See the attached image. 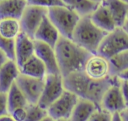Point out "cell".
I'll list each match as a JSON object with an SVG mask.
<instances>
[{"label": "cell", "mask_w": 128, "mask_h": 121, "mask_svg": "<svg viewBox=\"0 0 128 121\" xmlns=\"http://www.w3.org/2000/svg\"><path fill=\"white\" fill-rule=\"evenodd\" d=\"M65 89L73 92L79 98L93 102L97 108H101L102 98L107 89L120 81L117 75H110L105 79L96 80L90 78L84 71L71 73L63 77Z\"/></svg>", "instance_id": "6da1fadb"}, {"label": "cell", "mask_w": 128, "mask_h": 121, "mask_svg": "<svg viewBox=\"0 0 128 121\" xmlns=\"http://www.w3.org/2000/svg\"><path fill=\"white\" fill-rule=\"evenodd\" d=\"M60 74L65 77L71 73L83 71L85 64L92 55L72 39L61 36L54 47Z\"/></svg>", "instance_id": "7a4b0ae2"}, {"label": "cell", "mask_w": 128, "mask_h": 121, "mask_svg": "<svg viewBox=\"0 0 128 121\" xmlns=\"http://www.w3.org/2000/svg\"><path fill=\"white\" fill-rule=\"evenodd\" d=\"M107 35V32L96 26L90 15L81 16L72 36V40L91 54H97V50Z\"/></svg>", "instance_id": "3957f363"}, {"label": "cell", "mask_w": 128, "mask_h": 121, "mask_svg": "<svg viewBox=\"0 0 128 121\" xmlns=\"http://www.w3.org/2000/svg\"><path fill=\"white\" fill-rule=\"evenodd\" d=\"M48 18L59 31L60 35L72 39L74 30L81 15L67 6H56L48 9Z\"/></svg>", "instance_id": "277c9868"}, {"label": "cell", "mask_w": 128, "mask_h": 121, "mask_svg": "<svg viewBox=\"0 0 128 121\" xmlns=\"http://www.w3.org/2000/svg\"><path fill=\"white\" fill-rule=\"evenodd\" d=\"M126 50H128V34L122 27H116L104 37L97 54L109 59Z\"/></svg>", "instance_id": "5b68a950"}, {"label": "cell", "mask_w": 128, "mask_h": 121, "mask_svg": "<svg viewBox=\"0 0 128 121\" xmlns=\"http://www.w3.org/2000/svg\"><path fill=\"white\" fill-rule=\"evenodd\" d=\"M65 86L61 74H47L44 78V88L38 104L47 109L64 92Z\"/></svg>", "instance_id": "8992f818"}, {"label": "cell", "mask_w": 128, "mask_h": 121, "mask_svg": "<svg viewBox=\"0 0 128 121\" xmlns=\"http://www.w3.org/2000/svg\"><path fill=\"white\" fill-rule=\"evenodd\" d=\"M79 97L73 92L65 89L61 96L48 108V114L54 119H69Z\"/></svg>", "instance_id": "52a82bcc"}, {"label": "cell", "mask_w": 128, "mask_h": 121, "mask_svg": "<svg viewBox=\"0 0 128 121\" xmlns=\"http://www.w3.org/2000/svg\"><path fill=\"white\" fill-rule=\"evenodd\" d=\"M48 9L35 6V5H27L20 20L21 31L34 39V34L41 24L44 17L47 15Z\"/></svg>", "instance_id": "ba28073f"}, {"label": "cell", "mask_w": 128, "mask_h": 121, "mask_svg": "<svg viewBox=\"0 0 128 121\" xmlns=\"http://www.w3.org/2000/svg\"><path fill=\"white\" fill-rule=\"evenodd\" d=\"M16 84L25 95L28 103H38L44 88V79L30 77L20 73L16 79Z\"/></svg>", "instance_id": "9c48e42d"}, {"label": "cell", "mask_w": 128, "mask_h": 121, "mask_svg": "<svg viewBox=\"0 0 128 121\" xmlns=\"http://www.w3.org/2000/svg\"><path fill=\"white\" fill-rule=\"evenodd\" d=\"M90 78L102 80L111 75L109 59L99 54H92L87 60L84 70Z\"/></svg>", "instance_id": "30bf717a"}, {"label": "cell", "mask_w": 128, "mask_h": 121, "mask_svg": "<svg viewBox=\"0 0 128 121\" xmlns=\"http://www.w3.org/2000/svg\"><path fill=\"white\" fill-rule=\"evenodd\" d=\"M121 79L119 82L111 85L107 91L105 92L102 102H101V108L109 111L110 113H120L122 110L126 108L125 101L122 95V91L120 88Z\"/></svg>", "instance_id": "8fae6325"}, {"label": "cell", "mask_w": 128, "mask_h": 121, "mask_svg": "<svg viewBox=\"0 0 128 121\" xmlns=\"http://www.w3.org/2000/svg\"><path fill=\"white\" fill-rule=\"evenodd\" d=\"M34 41H35V55L45 65L47 74H60L54 47L38 40H34Z\"/></svg>", "instance_id": "7c38bea8"}, {"label": "cell", "mask_w": 128, "mask_h": 121, "mask_svg": "<svg viewBox=\"0 0 128 121\" xmlns=\"http://www.w3.org/2000/svg\"><path fill=\"white\" fill-rule=\"evenodd\" d=\"M35 54V41L33 38L20 32L15 39V61L18 66H21L27 59Z\"/></svg>", "instance_id": "4fadbf2b"}, {"label": "cell", "mask_w": 128, "mask_h": 121, "mask_svg": "<svg viewBox=\"0 0 128 121\" xmlns=\"http://www.w3.org/2000/svg\"><path fill=\"white\" fill-rule=\"evenodd\" d=\"M61 37L59 31L54 26V24L50 21L48 16L46 15L42 20L41 24L37 28L34 34V40H38L44 42L52 47H55L59 38Z\"/></svg>", "instance_id": "5bb4252c"}, {"label": "cell", "mask_w": 128, "mask_h": 121, "mask_svg": "<svg viewBox=\"0 0 128 121\" xmlns=\"http://www.w3.org/2000/svg\"><path fill=\"white\" fill-rule=\"evenodd\" d=\"M19 74L20 70L16 61L8 59L0 67V91L8 92L10 87L16 82Z\"/></svg>", "instance_id": "9a60e30c"}, {"label": "cell", "mask_w": 128, "mask_h": 121, "mask_svg": "<svg viewBox=\"0 0 128 121\" xmlns=\"http://www.w3.org/2000/svg\"><path fill=\"white\" fill-rule=\"evenodd\" d=\"M90 18L96 26L107 33L113 31L117 27L108 9L101 3L98 4L96 9L90 14Z\"/></svg>", "instance_id": "2e32d148"}, {"label": "cell", "mask_w": 128, "mask_h": 121, "mask_svg": "<svg viewBox=\"0 0 128 121\" xmlns=\"http://www.w3.org/2000/svg\"><path fill=\"white\" fill-rule=\"evenodd\" d=\"M101 4L108 9L117 27L125 24L128 16V3L122 0H104Z\"/></svg>", "instance_id": "e0dca14e"}, {"label": "cell", "mask_w": 128, "mask_h": 121, "mask_svg": "<svg viewBox=\"0 0 128 121\" xmlns=\"http://www.w3.org/2000/svg\"><path fill=\"white\" fill-rule=\"evenodd\" d=\"M26 0H3L0 2V19H20L26 6Z\"/></svg>", "instance_id": "ac0fdd59"}, {"label": "cell", "mask_w": 128, "mask_h": 121, "mask_svg": "<svg viewBox=\"0 0 128 121\" xmlns=\"http://www.w3.org/2000/svg\"><path fill=\"white\" fill-rule=\"evenodd\" d=\"M19 70L21 74L35 78L44 79L47 75L45 65L35 54L31 56L29 59H27L21 66H19Z\"/></svg>", "instance_id": "d6986e66"}, {"label": "cell", "mask_w": 128, "mask_h": 121, "mask_svg": "<svg viewBox=\"0 0 128 121\" xmlns=\"http://www.w3.org/2000/svg\"><path fill=\"white\" fill-rule=\"evenodd\" d=\"M96 109H97V106L93 102L86 99L79 98L68 120L69 121H88Z\"/></svg>", "instance_id": "ffe728a7"}, {"label": "cell", "mask_w": 128, "mask_h": 121, "mask_svg": "<svg viewBox=\"0 0 128 121\" xmlns=\"http://www.w3.org/2000/svg\"><path fill=\"white\" fill-rule=\"evenodd\" d=\"M21 32L19 19L5 18L0 19V36L7 39H16Z\"/></svg>", "instance_id": "44dd1931"}, {"label": "cell", "mask_w": 128, "mask_h": 121, "mask_svg": "<svg viewBox=\"0 0 128 121\" xmlns=\"http://www.w3.org/2000/svg\"><path fill=\"white\" fill-rule=\"evenodd\" d=\"M7 101H8V111L9 113L18 107H25L29 103L23 94V92L20 90L16 82L10 87V89L7 92Z\"/></svg>", "instance_id": "7402d4cb"}, {"label": "cell", "mask_w": 128, "mask_h": 121, "mask_svg": "<svg viewBox=\"0 0 128 121\" xmlns=\"http://www.w3.org/2000/svg\"><path fill=\"white\" fill-rule=\"evenodd\" d=\"M65 6L75 10L81 16L90 15L98 6V4L90 0H62Z\"/></svg>", "instance_id": "603a6c76"}, {"label": "cell", "mask_w": 128, "mask_h": 121, "mask_svg": "<svg viewBox=\"0 0 128 121\" xmlns=\"http://www.w3.org/2000/svg\"><path fill=\"white\" fill-rule=\"evenodd\" d=\"M109 63L111 75H118L128 70V50L109 58Z\"/></svg>", "instance_id": "cb8c5ba5"}, {"label": "cell", "mask_w": 128, "mask_h": 121, "mask_svg": "<svg viewBox=\"0 0 128 121\" xmlns=\"http://www.w3.org/2000/svg\"><path fill=\"white\" fill-rule=\"evenodd\" d=\"M27 109V117L25 121H40L43 117H45L48 112L47 109L42 108L38 103L32 104L29 103L26 106Z\"/></svg>", "instance_id": "d4e9b609"}, {"label": "cell", "mask_w": 128, "mask_h": 121, "mask_svg": "<svg viewBox=\"0 0 128 121\" xmlns=\"http://www.w3.org/2000/svg\"><path fill=\"white\" fill-rule=\"evenodd\" d=\"M0 49L10 60H15V39H7L0 36Z\"/></svg>", "instance_id": "484cf974"}, {"label": "cell", "mask_w": 128, "mask_h": 121, "mask_svg": "<svg viewBox=\"0 0 128 121\" xmlns=\"http://www.w3.org/2000/svg\"><path fill=\"white\" fill-rule=\"evenodd\" d=\"M28 5H35L43 8H52L56 6H65L62 0H26Z\"/></svg>", "instance_id": "4316f807"}, {"label": "cell", "mask_w": 128, "mask_h": 121, "mask_svg": "<svg viewBox=\"0 0 128 121\" xmlns=\"http://www.w3.org/2000/svg\"><path fill=\"white\" fill-rule=\"evenodd\" d=\"M112 113L103 108H97L88 121H112Z\"/></svg>", "instance_id": "83f0119b"}, {"label": "cell", "mask_w": 128, "mask_h": 121, "mask_svg": "<svg viewBox=\"0 0 128 121\" xmlns=\"http://www.w3.org/2000/svg\"><path fill=\"white\" fill-rule=\"evenodd\" d=\"M11 116L14 118L15 121H25L27 117V109L25 107H18L15 108L10 112Z\"/></svg>", "instance_id": "f1b7e54d"}, {"label": "cell", "mask_w": 128, "mask_h": 121, "mask_svg": "<svg viewBox=\"0 0 128 121\" xmlns=\"http://www.w3.org/2000/svg\"><path fill=\"white\" fill-rule=\"evenodd\" d=\"M9 113L8 111V101H7V92L0 91V116Z\"/></svg>", "instance_id": "f546056e"}, {"label": "cell", "mask_w": 128, "mask_h": 121, "mask_svg": "<svg viewBox=\"0 0 128 121\" xmlns=\"http://www.w3.org/2000/svg\"><path fill=\"white\" fill-rule=\"evenodd\" d=\"M120 88H121V91H122V95H123V98H124V101H125L126 108H128V81L121 79Z\"/></svg>", "instance_id": "4dcf8cb0"}, {"label": "cell", "mask_w": 128, "mask_h": 121, "mask_svg": "<svg viewBox=\"0 0 128 121\" xmlns=\"http://www.w3.org/2000/svg\"><path fill=\"white\" fill-rule=\"evenodd\" d=\"M0 121H15V120L11 116L10 113H7V114H4V115L0 116Z\"/></svg>", "instance_id": "1f68e13d"}, {"label": "cell", "mask_w": 128, "mask_h": 121, "mask_svg": "<svg viewBox=\"0 0 128 121\" xmlns=\"http://www.w3.org/2000/svg\"><path fill=\"white\" fill-rule=\"evenodd\" d=\"M8 59H9V58L6 56V54H5V53L0 49V67H1V66H2V65H3V64H4Z\"/></svg>", "instance_id": "d6a6232c"}, {"label": "cell", "mask_w": 128, "mask_h": 121, "mask_svg": "<svg viewBox=\"0 0 128 121\" xmlns=\"http://www.w3.org/2000/svg\"><path fill=\"white\" fill-rule=\"evenodd\" d=\"M120 116L123 119V121H128V108H125L120 112Z\"/></svg>", "instance_id": "836d02e7"}, {"label": "cell", "mask_w": 128, "mask_h": 121, "mask_svg": "<svg viewBox=\"0 0 128 121\" xmlns=\"http://www.w3.org/2000/svg\"><path fill=\"white\" fill-rule=\"evenodd\" d=\"M120 79H122V80H127L128 81V70H126V71H124V72H121L120 74H118L117 75Z\"/></svg>", "instance_id": "e575fe53"}, {"label": "cell", "mask_w": 128, "mask_h": 121, "mask_svg": "<svg viewBox=\"0 0 128 121\" xmlns=\"http://www.w3.org/2000/svg\"><path fill=\"white\" fill-rule=\"evenodd\" d=\"M112 121H123V119L120 116V113H113V115H112Z\"/></svg>", "instance_id": "d590c367"}, {"label": "cell", "mask_w": 128, "mask_h": 121, "mask_svg": "<svg viewBox=\"0 0 128 121\" xmlns=\"http://www.w3.org/2000/svg\"><path fill=\"white\" fill-rule=\"evenodd\" d=\"M40 121H56V119H54L53 117H51L49 114H47L45 117H43Z\"/></svg>", "instance_id": "8d00e7d4"}, {"label": "cell", "mask_w": 128, "mask_h": 121, "mask_svg": "<svg viewBox=\"0 0 128 121\" xmlns=\"http://www.w3.org/2000/svg\"><path fill=\"white\" fill-rule=\"evenodd\" d=\"M122 28H123V29L125 30V32H126V33L128 34V20H127V21L125 22V24H124V25L122 26Z\"/></svg>", "instance_id": "74e56055"}, {"label": "cell", "mask_w": 128, "mask_h": 121, "mask_svg": "<svg viewBox=\"0 0 128 121\" xmlns=\"http://www.w3.org/2000/svg\"><path fill=\"white\" fill-rule=\"evenodd\" d=\"M90 1H92V2H94V3H96V4H100V3H102L104 0H90Z\"/></svg>", "instance_id": "f35d334b"}, {"label": "cell", "mask_w": 128, "mask_h": 121, "mask_svg": "<svg viewBox=\"0 0 128 121\" xmlns=\"http://www.w3.org/2000/svg\"><path fill=\"white\" fill-rule=\"evenodd\" d=\"M56 121H69L68 119H58V120H56Z\"/></svg>", "instance_id": "ab89813d"}, {"label": "cell", "mask_w": 128, "mask_h": 121, "mask_svg": "<svg viewBox=\"0 0 128 121\" xmlns=\"http://www.w3.org/2000/svg\"><path fill=\"white\" fill-rule=\"evenodd\" d=\"M122 1H124V2H126V3H128V0H122Z\"/></svg>", "instance_id": "60d3db41"}, {"label": "cell", "mask_w": 128, "mask_h": 121, "mask_svg": "<svg viewBox=\"0 0 128 121\" xmlns=\"http://www.w3.org/2000/svg\"><path fill=\"white\" fill-rule=\"evenodd\" d=\"M127 20H128V16H127Z\"/></svg>", "instance_id": "b9f144b4"}, {"label": "cell", "mask_w": 128, "mask_h": 121, "mask_svg": "<svg viewBox=\"0 0 128 121\" xmlns=\"http://www.w3.org/2000/svg\"><path fill=\"white\" fill-rule=\"evenodd\" d=\"M1 1H3V0H0V2H1Z\"/></svg>", "instance_id": "7bdbcfd3"}]
</instances>
